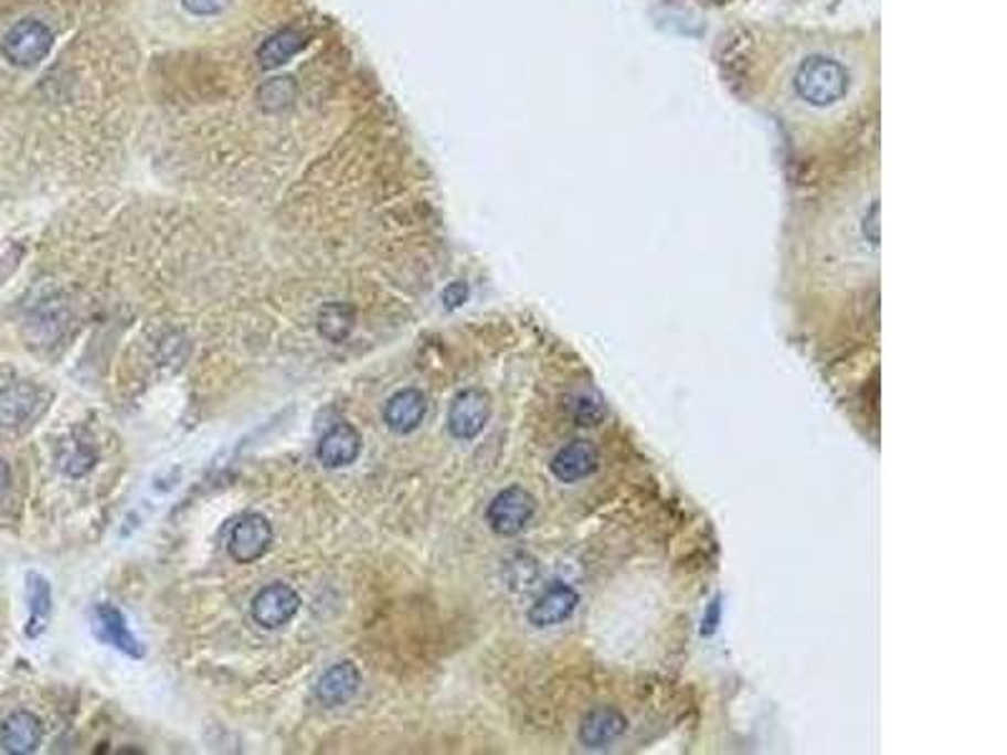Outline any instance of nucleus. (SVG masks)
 Wrapping results in <instances>:
<instances>
[{
	"label": "nucleus",
	"mask_w": 1007,
	"mask_h": 755,
	"mask_svg": "<svg viewBox=\"0 0 1007 755\" xmlns=\"http://www.w3.org/2000/svg\"><path fill=\"white\" fill-rule=\"evenodd\" d=\"M580 605V595L570 584L554 582L550 589L539 597L532 609H529V623L534 627H554L570 619L574 609Z\"/></svg>",
	"instance_id": "9"
},
{
	"label": "nucleus",
	"mask_w": 1007,
	"mask_h": 755,
	"mask_svg": "<svg viewBox=\"0 0 1007 755\" xmlns=\"http://www.w3.org/2000/svg\"><path fill=\"white\" fill-rule=\"evenodd\" d=\"M847 71L831 59H812L804 63L796 76V88L808 104L826 106L839 102L847 94Z\"/></svg>",
	"instance_id": "1"
},
{
	"label": "nucleus",
	"mask_w": 1007,
	"mask_h": 755,
	"mask_svg": "<svg viewBox=\"0 0 1007 755\" xmlns=\"http://www.w3.org/2000/svg\"><path fill=\"white\" fill-rule=\"evenodd\" d=\"M29 602H31V619L25 627V635L39 637L51 617V587L41 574H29Z\"/></svg>",
	"instance_id": "19"
},
{
	"label": "nucleus",
	"mask_w": 1007,
	"mask_h": 755,
	"mask_svg": "<svg viewBox=\"0 0 1007 755\" xmlns=\"http://www.w3.org/2000/svg\"><path fill=\"white\" fill-rule=\"evenodd\" d=\"M627 717L615 708H595L584 715L580 725V741L587 748H607L625 733Z\"/></svg>",
	"instance_id": "13"
},
{
	"label": "nucleus",
	"mask_w": 1007,
	"mask_h": 755,
	"mask_svg": "<svg viewBox=\"0 0 1007 755\" xmlns=\"http://www.w3.org/2000/svg\"><path fill=\"white\" fill-rule=\"evenodd\" d=\"M491 403L484 391H462L448 408V430L458 440H471L489 424Z\"/></svg>",
	"instance_id": "6"
},
{
	"label": "nucleus",
	"mask_w": 1007,
	"mask_h": 755,
	"mask_svg": "<svg viewBox=\"0 0 1007 755\" xmlns=\"http://www.w3.org/2000/svg\"><path fill=\"white\" fill-rule=\"evenodd\" d=\"M428 413V401L426 395L418 389H403L395 395H391L389 403L383 408V418L389 424L391 430L395 434H411L416 430L421 424H424Z\"/></svg>",
	"instance_id": "8"
},
{
	"label": "nucleus",
	"mask_w": 1007,
	"mask_h": 755,
	"mask_svg": "<svg viewBox=\"0 0 1007 755\" xmlns=\"http://www.w3.org/2000/svg\"><path fill=\"white\" fill-rule=\"evenodd\" d=\"M3 56L8 63H13L18 68H33L49 56L53 49V31L46 23L33 21H18L3 39Z\"/></svg>",
	"instance_id": "2"
},
{
	"label": "nucleus",
	"mask_w": 1007,
	"mask_h": 755,
	"mask_svg": "<svg viewBox=\"0 0 1007 755\" xmlns=\"http://www.w3.org/2000/svg\"><path fill=\"white\" fill-rule=\"evenodd\" d=\"M179 3H182V8L189 15L214 18V15L227 11V8L232 6V0H179Z\"/></svg>",
	"instance_id": "22"
},
{
	"label": "nucleus",
	"mask_w": 1007,
	"mask_h": 755,
	"mask_svg": "<svg viewBox=\"0 0 1007 755\" xmlns=\"http://www.w3.org/2000/svg\"><path fill=\"white\" fill-rule=\"evenodd\" d=\"M361 670H358L353 662H338L332 664L330 670L322 672L318 685H315V695H318L320 703L328 708L346 705L348 700L356 695L358 688H361Z\"/></svg>",
	"instance_id": "11"
},
{
	"label": "nucleus",
	"mask_w": 1007,
	"mask_h": 755,
	"mask_svg": "<svg viewBox=\"0 0 1007 755\" xmlns=\"http://www.w3.org/2000/svg\"><path fill=\"white\" fill-rule=\"evenodd\" d=\"M597 461H600V454H597L595 444L580 438V440H572V444H566L564 448H560V451L554 454L550 469L560 481L572 483L595 471Z\"/></svg>",
	"instance_id": "12"
},
{
	"label": "nucleus",
	"mask_w": 1007,
	"mask_h": 755,
	"mask_svg": "<svg viewBox=\"0 0 1007 755\" xmlns=\"http://www.w3.org/2000/svg\"><path fill=\"white\" fill-rule=\"evenodd\" d=\"M8 483H11V469H8V464L0 458V499L6 497Z\"/></svg>",
	"instance_id": "25"
},
{
	"label": "nucleus",
	"mask_w": 1007,
	"mask_h": 755,
	"mask_svg": "<svg viewBox=\"0 0 1007 755\" xmlns=\"http://www.w3.org/2000/svg\"><path fill=\"white\" fill-rule=\"evenodd\" d=\"M718 623H721V602L713 599V605H710L708 615L703 619V635H713Z\"/></svg>",
	"instance_id": "24"
},
{
	"label": "nucleus",
	"mask_w": 1007,
	"mask_h": 755,
	"mask_svg": "<svg viewBox=\"0 0 1007 755\" xmlns=\"http://www.w3.org/2000/svg\"><path fill=\"white\" fill-rule=\"evenodd\" d=\"M273 544V524L263 514H245L232 529L227 552L237 564L263 560Z\"/></svg>",
	"instance_id": "5"
},
{
	"label": "nucleus",
	"mask_w": 1007,
	"mask_h": 755,
	"mask_svg": "<svg viewBox=\"0 0 1007 755\" xmlns=\"http://www.w3.org/2000/svg\"><path fill=\"white\" fill-rule=\"evenodd\" d=\"M361 434L350 424H338L318 440V458L328 469H343V466L356 464V458L361 456Z\"/></svg>",
	"instance_id": "10"
},
{
	"label": "nucleus",
	"mask_w": 1007,
	"mask_h": 755,
	"mask_svg": "<svg viewBox=\"0 0 1007 755\" xmlns=\"http://www.w3.org/2000/svg\"><path fill=\"white\" fill-rule=\"evenodd\" d=\"M574 418L580 426H597L605 418V403L597 393H584L574 403Z\"/></svg>",
	"instance_id": "20"
},
{
	"label": "nucleus",
	"mask_w": 1007,
	"mask_h": 755,
	"mask_svg": "<svg viewBox=\"0 0 1007 755\" xmlns=\"http://www.w3.org/2000/svg\"><path fill=\"white\" fill-rule=\"evenodd\" d=\"M295 96H298V86L290 76H275L267 78L265 84H259L257 88V106L265 114H280L285 109H290Z\"/></svg>",
	"instance_id": "18"
},
{
	"label": "nucleus",
	"mask_w": 1007,
	"mask_h": 755,
	"mask_svg": "<svg viewBox=\"0 0 1007 755\" xmlns=\"http://www.w3.org/2000/svg\"><path fill=\"white\" fill-rule=\"evenodd\" d=\"M305 46H308V35L298 29H285L280 33L269 35L263 46H259L257 61L263 68H277L290 61L295 53H300Z\"/></svg>",
	"instance_id": "15"
},
{
	"label": "nucleus",
	"mask_w": 1007,
	"mask_h": 755,
	"mask_svg": "<svg viewBox=\"0 0 1007 755\" xmlns=\"http://www.w3.org/2000/svg\"><path fill=\"white\" fill-rule=\"evenodd\" d=\"M537 511V501L529 491L521 487H509L494 497L489 503L487 519L491 529L501 536H515L524 532L529 521H532Z\"/></svg>",
	"instance_id": "3"
},
{
	"label": "nucleus",
	"mask_w": 1007,
	"mask_h": 755,
	"mask_svg": "<svg viewBox=\"0 0 1007 755\" xmlns=\"http://www.w3.org/2000/svg\"><path fill=\"white\" fill-rule=\"evenodd\" d=\"M96 617H98V625H102L104 637L116 647V650L129 655V658H141L144 655L141 645L137 637L131 635V629H129V625H126V619L119 609L112 605H98Z\"/></svg>",
	"instance_id": "16"
},
{
	"label": "nucleus",
	"mask_w": 1007,
	"mask_h": 755,
	"mask_svg": "<svg viewBox=\"0 0 1007 755\" xmlns=\"http://www.w3.org/2000/svg\"><path fill=\"white\" fill-rule=\"evenodd\" d=\"M466 298H469V287H466L464 283H454V285H448L446 290H444V302H446L448 310L462 308V305L466 302Z\"/></svg>",
	"instance_id": "23"
},
{
	"label": "nucleus",
	"mask_w": 1007,
	"mask_h": 755,
	"mask_svg": "<svg viewBox=\"0 0 1007 755\" xmlns=\"http://www.w3.org/2000/svg\"><path fill=\"white\" fill-rule=\"evenodd\" d=\"M39 406V391L31 383H15L0 393V426L13 428L29 421Z\"/></svg>",
	"instance_id": "14"
},
{
	"label": "nucleus",
	"mask_w": 1007,
	"mask_h": 755,
	"mask_svg": "<svg viewBox=\"0 0 1007 755\" xmlns=\"http://www.w3.org/2000/svg\"><path fill=\"white\" fill-rule=\"evenodd\" d=\"M300 609V595L290 584L275 582L267 584L252 599V619L265 629L285 627L290 619L298 615Z\"/></svg>",
	"instance_id": "4"
},
{
	"label": "nucleus",
	"mask_w": 1007,
	"mask_h": 755,
	"mask_svg": "<svg viewBox=\"0 0 1007 755\" xmlns=\"http://www.w3.org/2000/svg\"><path fill=\"white\" fill-rule=\"evenodd\" d=\"M94 461L96 456L84 444H74L68 454L61 456V469L68 476H84L94 469Z\"/></svg>",
	"instance_id": "21"
},
{
	"label": "nucleus",
	"mask_w": 1007,
	"mask_h": 755,
	"mask_svg": "<svg viewBox=\"0 0 1007 755\" xmlns=\"http://www.w3.org/2000/svg\"><path fill=\"white\" fill-rule=\"evenodd\" d=\"M356 328V308L348 302H328L318 312V332L330 343H340Z\"/></svg>",
	"instance_id": "17"
},
{
	"label": "nucleus",
	"mask_w": 1007,
	"mask_h": 755,
	"mask_svg": "<svg viewBox=\"0 0 1007 755\" xmlns=\"http://www.w3.org/2000/svg\"><path fill=\"white\" fill-rule=\"evenodd\" d=\"M43 743V725L39 715L29 713V710H15L0 725V745L6 753L25 755L35 753Z\"/></svg>",
	"instance_id": "7"
}]
</instances>
